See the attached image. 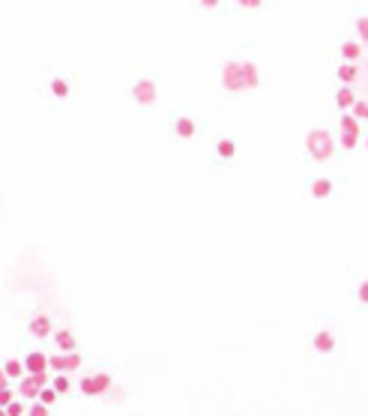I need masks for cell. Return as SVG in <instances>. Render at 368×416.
I'll return each instance as SVG.
<instances>
[{
  "instance_id": "obj_9",
  "label": "cell",
  "mask_w": 368,
  "mask_h": 416,
  "mask_svg": "<svg viewBox=\"0 0 368 416\" xmlns=\"http://www.w3.org/2000/svg\"><path fill=\"white\" fill-rule=\"evenodd\" d=\"M338 135H348V138H357V141H362V123L353 117V114H341L338 117Z\"/></svg>"
},
{
  "instance_id": "obj_25",
  "label": "cell",
  "mask_w": 368,
  "mask_h": 416,
  "mask_svg": "<svg viewBox=\"0 0 368 416\" xmlns=\"http://www.w3.org/2000/svg\"><path fill=\"white\" fill-rule=\"evenodd\" d=\"M57 398H60V396L54 393V389H52V386H45V389H42V393H40V401H42V405H45V408H52V405H54V401H57Z\"/></svg>"
},
{
  "instance_id": "obj_1",
  "label": "cell",
  "mask_w": 368,
  "mask_h": 416,
  "mask_svg": "<svg viewBox=\"0 0 368 416\" xmlns=\"http://www.w3.org/2000/svg\"><path fill=\"white\" fill-rule=\"evenodd\" d=\"M306 153L311 162H317V165H326V162H333L336 150H338V141L333 138V132L326 129V126H311V129L306 132Z\"/></svg>"
},
{
  "instance_id": "obj_27",
  "label": "cell",
  "mask_w": 368,
  "mask_h": 416,
  "mask_svg": "<svg viewBox=\"0 0 368 416\" xmlns=\"http://www.w3.org/2000/svg\"><path fill=\"white\" fill-rule=\"evenodd\" d=\"M28 416H48V408L42 405V401H33V405L28 408Z\"/></svg>"
},
{
  "instance_id": "obj_8",
  "label": "cell",
  "mask_w": 368,
  "mask_h": 416,
  "mask_svg": "<svg viewBox=\"0 0 368 416\" xmlns=\"http://www.w3.org/2000/svg\"><path fill=\"white\" fill-rule=\"evenodd\" d=\"M357 102H360V96H357V90H353V87H338V90H336V108H338V111L350 114Z\"/></svg>"
},
{
  "instance_id": "obj_18",
  "label": "cell",
  "mask_w": 368,
  "mask_h": 416,
  "mask_svg": "<svg viewBox=\"0 0 368 416\" xmlns=\"http://www.w3.org/2000/svg\"><path fill=\"white\" fill-rule=\"evenodd\" d=\"M0 369L6 372V377H28V369H24V359H6L4 365H0Z\"/></svg>"
},
{
  "instance_id": "obj_28",
  "label": "cell",
  "mask_w": 368,
  "mask_h": 416,
  "mask_svg": "<svg viewBox=\"0 0 368 416\" xmlns=\"http://www.w3.org/2000/svg\"><path fill=\"white\" fill-rule=\"evenodd\" d=\"M12 401H16V393H12V389H4V393H0V408H9L12 405Z\"/></svg>"
},
{
  "instance_id": "obj_30",
  "label": "cell",
  "mask_w": 368,
  "mask_h": 416,
  "mask_svg": "<svg viewBox=\"0 0 368 416\" xmlns=\"http://www.w3.org/2000/svg\"><path fill=\"white\" fill-rule=\"evenodd\" d=\"M239 4H243L246 9H258V6H261V0H239Z\"/></svg>"
},
{
  "instance_id": "obj_11",
  "label": "cell",
  "mask_w": 368,
  "mask_h": 416,
  "mask_svg": "<svg viewBox=\"0 0 368 416\" xmlns=\"http://www.w3.org/2000/svg\"><path fill=\"white\" fill-rule=\"evenodd\" d=\"M24 369H28V374H48V357L42 354V350L28 354L24 357Z\"/></svg>"
},
{
  "instance_id": "obj_26",
  "label": "cell",
  "mask_w": 368,
  "mask_h": 416,
  "mask_svg": "<svg viewBox=\"0 0 368 416\" xmlns=\"http://www.w3.org/2000/svg\"><path fill=\"white\" fill-rule=\"evenodd\" d=\"M6 416H28V408H24L21 401H12V405L6 408Z\"/></svg>"
},
{
  "instance_id": "obj_12",
  "label": "cell",
  "mask_w": 368,
  "mask_h": 416,
  "mask_svg": "<svg viewBox=\"0 0 368 416\" xmlns=\"http://www.w3.org/2000/svg\"><path fill=\"white\" fill-rule=\"evenodd\" d=\"M338 54H341V63H357L362 57V45L360 40H345L338 45Z\"/></svg>"
},
{
  "instance_id": "obj_24",
  "label": "cell",
  "mask_w": 368,
  "mask_h": 416,
  "mask_svg": "<svg viewBox=\"0 0 368 416\" xmlns=\"http://www.w3.org/2000/svg\"><path fill=\"white\" fill-rule=\"evenodd\" d=\"M353 117H357L360 123H368V99H360L357 105H353V111H350Z\"/></svg>"
},
{
  "instance_id": "obj_10",
  "label": "cell",
  "mask_w": 368,
  "mask_h": 416,
  "mask_svg": "<svg viewBox=\"0 0 368 416\" xmlns=\"http://www.w3.org/2000/svg\"><path fill=\"white\" fill-rule=\"evenodd\" d=\"M28 330H30V335H36V338L54 335V326H52V318H48V314H36V318L28 323Z\"/></svg>"
},
{
  "instance_id": "obj_14",
  "label": "cell",
  "mask_w": 368,
  "mask_h": 416,
  "mask_svg": "<svg viewBox=\"0 0 368 416\" xmlns=\"http://www.w3.org/2000/svg\"><path fill=\"white\" fill-rule=\"evenodd\" d=\"M243 66V84H246V90H258L261 87V72H258V66L251 60H246V63H239Z\"/></svg>"
},
{
  "instance_id": "obj_31",
  "label": "cell",
  "mask_w": 368,
  "mask_h": 416,
  "mask_svg": "<svg viewBox=\"0 0 368 416\" xmlns=\"http://www.w3.org/2000/svg\"><path fill=\"white\" fill-rule=\"evenodd\" d=\"M362 144H365V150H368V135H362Z\"/></svg>"
},
{
  "instance_id": "obj_33",
  "label": "cell",
  "mask_w": 368,
  "mask_h": 416,
  "mask_svg": "<svg viewBox=\"0 0 368 416\" xmlns=\"http://www.w3.org/2000/svg\"><path fill=\"white\" fill-rule=\"evenodd\" d=\"M365 321H368V311H365Z\"/></svg>"
},
{
  "instance_id": "obj_7",
  "label": "cell",
  "mask_w": 368,
  "mask_h": 416,
  "mask_svg": "<svg viewBox=\"0 0 368 416\" xmlns=\"http://www.w3.org/2000/svg\"><path fill=\"white\" fill-rule=\"evenodd\" d=\"M333 192H336V180H329V177H314V180L309 183V195H311L314 201L333 198Z\"/></svg>"
},
{
  "instance_id": "obj_22",
  "label": "cell",
  "mask_w": 368,
  "mask_h": 416,
  "mask_svg": "<svg viewBox=\"0 0 368 416\" xmlns=\"http://www.w3.org/2000/svg\"><path fill=\"white\" fill-rule=\"evenodd\" d=\"M353 30H357L360 45H368V16H360L357 24H353Z\"/></svg>"
},
{
  "instance_id": "obj_19",
  "label": "cell",
  "mask_w": 368,
  "mask_h": 416,
  "mask_svg": "<svg viewBox=\"0 0 368 416\" xmlns=\"http://www.w3.org/2000/svg\"><path fill=\"white\" fill-rule=\"evenodd\" d=\"M353 302H357V309H365V311H368V275L357 282V291H353Z\"/></svg>"
},
{
  "instance_id": "obj_16",
  "label": "cell",
  "mask_w": 368,
  "mask_h": 416,
  "mask_svg": "<svg viewBox=\"0 0 368 416\" xmlns=\"http://www.w3.org/2000/svg\"><path fill=\"white\" fill-rule=\"evenodd\" d=\"M336 75H338L341 87H353V81L360 78V66H357V63H341V66L336 69Z\"/></svg>"
},
{
  "instance_id": "obj_20",
  "label": "cell",
  "mask_w": 368,
  "mask_h": 416,
  "mask_svg": "<svg viewBox=\"0 0 368 416\" xmlns=\"http://www.w3.org/2000/svg\"><path fill=\"white\" fill-rule=\"evenodd\" d=\"M72 90H69V81L66 78H52V96L54 99H66Z\"/></svg>"
},
{
  "instance_id": "obj_5",
  "label": "cell",
  "mask_w": 368,
  "mask_h": 416,
  "mask_svg": "<svg viewBox=\"0 0 368 416\" xmlns=\"http://www.w3.org/2000/svg\"><path fill=\"white\" fill-rule=\"evenodd\" d=\"M336 347H338L336 330H329V326H324V330H314V335H311V350H314V354L329 357V354H336Z\"/></svg>"
},
{
  "instance_id": "obj_13",
  "label": "cell",
  "mask_w": 368,
  "mask_h": 416,
  "mask_svg": "<svg viewBox=\"0 0 368 416\" xmlns=\"http://www.w3.org/2000/svg\"><path fill=\"white\" fill-rule=\"evenodd\" d=\"M54 345L63 350V354H75V347H78V338H75L72 330H57L54 333Z\"/></svg>"
},
{
  "instance_id": "obj_17",
  "label": "cell",
  "mask_w": 368,
  "mask_h": 416,
  "mask_svg": "<svg viewBox=\"0 0 368 416\" xmlns=\"http://www.w3.org/2000/svg\"><path fill=\"white\" fill-rule=\"evenodd\" d=\"M215 156H219L222 162H231L237 156V141L234 138H219V141H215Z\"/></svg>"
},
{
  "instance_id": "obj_4",
  "label": "cell",
  "mask_w": 368,
  "mask_h": 416,
  "mask_svg": "<svg viewBox=\"0 0 368 416\" xmlns=\"http://www.w3.org/2000/svg\"><path fill=\"white\" fill-rule=\"evenodd\" d=\"M222 87L227 93H246V84H243V66L234 60H227L222 66Z\"/></svg>"
},
{
  "instance_id": "obj_29",
  "label": "cell",
  "mask_w": 368,
  "mask_h": 416,
  "mask_svg": "<svg viewBox=\"0 0 368 416\" xmlns=\"http://www.w3.org/2000/svg\"><path fill=\"white\" fill-rule=\"evenodd\" d=\"M4 389H9V377H6L4 369H0V393H4Z\"/></svg>"
},
{
  "instance_id": "obj_15",
  "label": "cell",
  "mask_w": 368,
  "mask_h": 416,
  "mask_svg": "<svg viewBox=\"0 0 368 416\" xmlns=\"http://www.w3.org/2000/svg\"><path fill=\"white\" fill-rule=\"evenodd\" d=\"M195 129H198V126H195V120L189 117V114H183V117L174 120V132L180 135L183 141H192V138H195Z\"/></svg>"
},
{
  "instance_id": "obj_2",
  "label": "cell",
  "mask_w": 368,
  "mask_h": 416,
  "mask_svg": "<svg viewBox=\"0 0 368 416\" xmlns=\"http://www.w3.org/2000/svg\"><path fill=\"white\" fill-rule=\"evenodd\" d=\"M111 386H114V377H111L108 372H96V374H90V377H81V384H78L81 393H84V396H90V398L105 396Z\"/></svg>"
},
{
  "instance_id": "obj_3",
  "label": "cell",
  "mask_w": 368,
  "mask_h": 416,
  "mask_svg": "<svg viewBox=\"0 0 368 416\" xmlns=\"http://www.w3.org/2000/svg\"><path fill=\"white\" fill-rule=\"evenodd\" d=\"M48 384H52V377L48 374H28V377H21L18 381V396L28 398V401H40V393Z\"/></svg>"
},
{
  "instance_id": "obj_21",
  "label": "cell",
  "mask_w": 368,
  "mask_h": 416,
  "mask_svg": "<svg viewBox=\"0 0 368 416\" xmlns=\"http://www.w3.org/2000/svg\"><path fill=\"white\" fill-rule=\"evenodd\" d=\"M52 389H54L57 396H66L69 389H72V381H69L66 374H57V377H52Z\"/></svg>"
},
{
  "instance_id": "obj_6",
  "label": "cell",
  "mask_w": 368,
  "mask_h": 416,
  "mask_svg": "<svg viewBox=\"0 0 368 416\" xmlns=\"http://www.w3.org/2000/svg\"><path fill=\"white\" fill-rule=\"evenodd\" d=\"M132 99L138 105H153L156 99H159V87L153 78H138L132 84Z\"/></svg>"
},
{
  "instance_id": "obj_23",
  "label": "cell",
  "mask_w": 368,
  "mask_h": 416,
  "mask_svg": "<svg viewBox=\"0 0 368 416\" xmlns=\"http://www.w3.org/2000/svg\"><path fill=\"white\" fill-rule=\"evenodd\" d=\"M81 369V354H63V374Z\"/></svg>"
},
{
  "instance_id": "obj_32",
  "label": "cell",
  "mask_w": 368,
  "mask_h": 416,
  "mask_svg": "<svg viewBox=\"0 0 368 416\" xmlns=\"http://www.w3.org/2000/svg\"><path fill=\"white\" fill-rule=\"evenodd\" d=\"M0 416H6V410H4V408H0Z\"/></svg>"
}]
</instances>
